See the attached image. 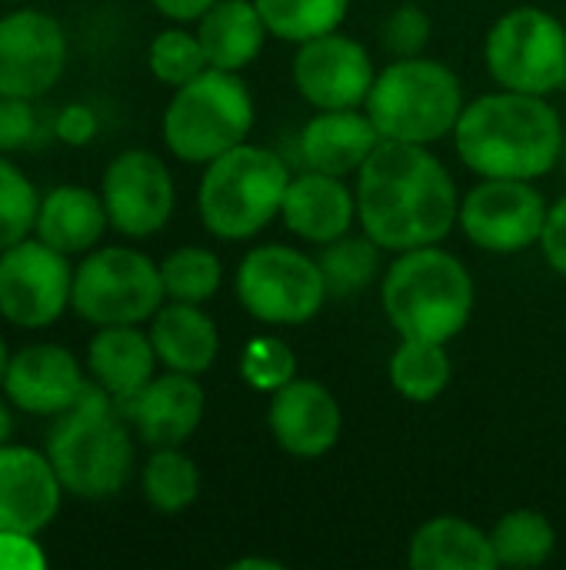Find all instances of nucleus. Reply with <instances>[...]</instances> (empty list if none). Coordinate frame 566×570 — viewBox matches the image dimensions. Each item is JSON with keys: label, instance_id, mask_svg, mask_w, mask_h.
Returning <instances> with one entry per match:
<instances>
[{"label": "nucleus", "instance_id": "f257e3e1", "mask_svg": "<svg viewBox=\"0 0 566 570\" xmlns=\"http://www.w3.org/2000/svg\"><path fill=\"white\" fill-rule=\"evenodd\" d=\"M357 217L384 250L440 244L457 217V184L427 144L380 140L357 170Z\"/></svg>", "mask_w": 566, "mask_h": 570}, {"label": "nucleus", "instance_id": "f03ea898", "mask_svg": "<svg viewBox=\"0 0 566 570\" xmlns=\"http://www.w3.org/2000/svg\"><path fill=\"white\" fill-rule=\"evenodd\" d=\"M457 154L480 177L537 180L564 157L566 130L560 114L537 94H484L464 107Z\"/></svg>", "mask_w": 566, "mask_h": 570}, {"label": "nucleus", "instance_id": "7ed1b4c3", "mask_svg": "<svg viewBox=\"0 0 566 570\" xmlns=\"http://www.w3.org/2000/svg\"><path fill=\"white\" fill-rule=\"evenodd\" d=\"M117 401L93 381L47 438V458L77 501H107L133 474V434Z\"/></svg>", "mask_w": 566, "mask_h": 570}, {"label": "nucleus", "instance_id": "20e7f679", "mask_svg": "<svg viewBox=\"0 0 566 570\" xmlns=\"http://www.w3.org/2000/svg\"><path fill=\"white\" fill-rule=\"evenodd\" d=\"M384 311L400 337L450 344L474 314L470 271L437 244L400 250L384 287Z\"/></svg>", "mask_w": 566, "mask_h": 570}, {"label": "nucleus", "instance_id": "39448f33", "mask_svg": "<svg viewBox=\"0 0 566 570\" xmlns=\"http://www.w3.org/2000/svg\"><path fill=\"white\" fill-rule=\"evenodd\" d=\"M287 187V164L274 150L244 140L207 164L197 190L200 220L220 240H247L280 214Z\"/></svg>", "mask_w": 566, "mask_h": 570}, {"label": "nucleus", "instance_id": "423d86ee", "mask_svg": "<svg viewBox=\"0 0 566 570\" xmlns=\"http://www.w3.org/2000/svg\"><path fill=\"white\" fill-rule=\"evenodd\" d=\"M364 107L384 140L434 144L454 134L464 114V87L440 60L397 57L377 73Z\"/></svg>", "mask_w": 566, "mask_h": 570}, {"label": "nucleus", "instance_id": "0eeeda50", "mask_svg": "<svg viewBox=\"0 0 566 570\" xmlns=\"http://www.w3.org/2000/svg\"><path fill=\"white\" fill-rule=\"evenodd\" d=\"M254 127V97L240 73L207 67L173 90L163 110V144L183 164H210L247 140Z\"/></svg>", "mask_w": 566, "mask_h": 570}, {"label": "nucleus", "instance_id": "6e6552de", "mask_svg": "<svg viewBox=\"0 0 566 570\" xmlns=\"http://www.w3.org/2000/svg\"><path fill=\"white\" fill-rule=\"evenodd\" d=\"M163 297L160 264L133 247H97L73 267L70 311L93 327L143 324L160 311Z\"/></svg>", "mask_w": 566, "mask_h": 570}, {"label": "nucleus", "instance_id": "1a4fd4ad", "mask_svg": "<svg viewBox=\"0 0 566 570\" xmlns=\"http://www.w3.org/2000/svg\"><path fill=\"white\" fill-rule=\"evenodd\" d=\"M484 60L504 90L547 97L566 83V27L544 7L507 10L487 33Z\"/></svg>", "mask_w": 566, "mask_h": 570}, {"label": "nucleus", "instance_id": "9d476101", "mask_svg": "<svg viewBox=\"0 0 566 570\" xmlns=\"http://www.w3.org/2000/svg\"><path fill=\"white\" fill-rule=\"evenodd\" d=\"M237 301L240 307L274 327L307 324L320 314L327 294L317 257L300 254L297 247L267 244L250 250L237 267Z\"/></svg>", "mask_w": 566, "mask_h": 570}, {"label": "nucleus", "instance_id": "9b49d317", "mask_svg": "<svg viewBox=\"0 0 566 570\" xmlns=\"http://www.w3.org/2000/svg\"><path fill=\"white\" fill-rule=\"evenodd\" d=\"M70 257L40 237H27L0 250V317L20 331H40L70 307Z\"/></svg>", "mask_w": 566, "mask_h": 570}, {"label": "nucleus", "instance_id": "f8f14e48", "mask_svg": "<svg viewBox=\"0 0 566 570\" xmlns=\"http://www.w3.org/2000/svg\"><path fill=\"white\" fill-rule=\"evenodd\" d=\"M547 200L534 180L484 177L460 200V227L470 244L490 254H517L540 244L547 224Z\"/></svg>", "mask_w": 566, "mask_h": 570}, {"label": "nucleus", "instance_id": "ddd939ff", "mask_svg": "<svg viewBox=\"0 0 566 570\" xmlns=\"http://www.w3.org/2000/svg\"><path fill=\"white\" fill-rule=\"evenodd\" d=\"M70 43L57 17L37 7H17L0 17V94L37 100L53 90L67 70Z\"/></svg>", "mask_w": 566, "mask_h": 570}, {"label": "nucleus", "instance_id": "4468645a", "mask_svg": "<svg viewBox=\"0 0 566 570\" xmlns=\"http://www.w3.org/2000/svg\"><path fill=\"white\" fill-rule=\"evenodd\" d=\"M100 197L110 227L123 237L143 240L167 227L177 204V187L167 164L157 154L133 147L107 164Z\"/></svg>", "mask_w": 566, "mask_h": 570}, {"label": "nucleus", "instance_id": "2eb2a0df", "mask_svg": "<svg viewBox=\"0 0 566 570\" xmlns=\"http://www.w3.org/2000/svg\"><path fill=\"white\" fill-rule=\"evenodd\" d=\"M377 80L367 47L340 30L310 37L297 43L294 53V83L307 104L317 110H347L364 107Z\"/></svg>", "mask_w": 566, "mask_h": 570}, {"label": "nucleus", "instance_id": "dca6fc26", "mask_svg": "<svg viewBox=\"0 0 566 570\" xmlns=\"http://www.w3.org/2000/svg\"><path fill=\"white\" fill-rule=\"evenodd\" d=\"M87 364L60 344H27L10 354L3 397L30 417H60L87 391Z\"/></svg>", "mask_w": 566, "mask_h": 570}, {"label": "nucleus", "instance_id": "f3484780", "mask_svg": "<svg viewBox=\"0 0 566 570\" xmlns=\"http://www.w3.org/2000/svg\"><path fill=\"white\" fill-rule=\"evenodd\" d=\"M63 484L47 451L27 444H0V528L43 534L63 504Z\"/></svg>", "mask_w": 566, "mask_h": 570}, {"label": "nucleus", "instance_id": "a211bd4d", "mask_svg": "<svg viewBox=\"0 0 566 570\" xmlns=\"http://www.w3.org/2000/svg\"><path fill=\"white\" fill-rule=\"evenodd\" d=\"M117 407L147 448H183L203 421L207 397L193 374L167 371Z\"/></svg>", "mask_w": 566, "mask_h": 570}, {"label": "nucleus", "instance_id": "6ab92c4d", "mask_svg": "<svg viewBox=\"0 0 566 570\" xmlns=\"http://www.w3.org/2000/svg\"><path fill=\"white\" fill-rule=\"evenodd\" d=\"M267 424L274 441L294 458H320L340 441L344 414L337 397L320 381L294 377L270 394Z\"/></svg>", "mask_w": 566, "mask_h": 570}, {"label": "nucleus", "instance_id": "aec40b11", "mask_svg": "<svg viewBox=\"0 0 566 570\" xmlns=\"http://www.w3.org/2000/svg\"><path fill=\"white\" fill-rule=\"evenodd\" d=\"M280 217L287 230L300 240L327 244L350 234V224L357 217V194H350L344 177L307 167V174L290 177Z\"/></svg>", "mask_w": 566, "mask_h": 570}, {"label": "nucleus", "instance_id": "412c9836", "mask_svg": "<svg viewBox=\"0 0 566 570\" xmlns=\"http://www.w3.org/2000/svg\"><path fill=\"white\" fill-rule=\"evenodd\" d=\"M157 351L140 324H110L97 327L87 344V374L103 387L117 404L130 401L140 387L157 377Z\"/></svg>", "mask_w": 566, "mask_h": 570}, {"label": "nucleus", "instance_id": "4be33fe9", "mask_svg": "<svg viewBox=\"0 0 566 570\" xmlns=\"http://www.w3.org/2000/svg\"><path fill=\"white\" fill-rule=\"evenodd\" d=\"M380 140L384 137L367 110H317V117H310L300 130V157L310 170L347 177L367 164Z\"/></svg>", "mask_w": 566, "mask_h": 570}, {"label": "nucleus", "instance_id": "5701e85b", "mask_svg": "<svg viewBox=\"0 0 566 570\" xmlns=\"http://www.w3.org/2000/svg\"><path fill=\"white\" fill-rule=\"evenodd\" d=\"M107 227H110V217H107L100 190H90L80 184H60L40 197L33 237H40L43 244L57 247L67 257H77V254L93 250L100 237L107 234Z\"/></svg>", "mask_w": 566, "mask_h": 570}, {"label": "nucleus", "instance_id": "b1692460", "mask_svg": "<svg viewBox=\"0 0 566 570\" xmlns=\"http://www.w3.org/2000/svg\"><path fill=\"white\" fill-rule=\"evenodd\" d=\"M150 341L157 351V361L167 371L180 374H203L214 367L220 354V334L214 317L200 304L170 301L160 304V311L150 317Z\"/></svg>", "mask_w": 566, "mask_h": 570}, {"label": "nucleus", "instance_id": "393cba45", "mask_svg": "<svg viewBox=\"0 0 566 570\" xmlns=\"http://www.w3.org/2000/svg\"><path fill=\"white\" fill-rule=\"evenodd\" d=\"M267 33L270 30L254 0H217L197 20V37L207 53V63L234 73H240L260 57Z\"/></svg>", "mask_w": 566, "mask_h": 570}, {"label": "nucleus", "instance_id": "a878e982", "mask_svg": "<svg viewBox=\"0 0 566 570\" xmlns=\"http://www.w3.org/2000/svg\"><path fill=\"white\" fill-rule=\"evenodd\" d=\"M410 568L414 570H494L497 554L490 534L477 524L440 514L417 528L410 538Z\"/></svg>", "mask_w": 566, "mask_h": 570}, {"label": "nucleus", "instance_id": "bb28decb", "mask_svg": "<svg viewBox=\"0 0 566 570\" xmlns=\"http://www.w3.org/2000/svg\"><path fill=\"white\" fill-rule=\"evenodd\" d=\"M454 377V364L447 344L400 337V347L390 357V384L400 397L414 404L437 401Z\"/></svg>", "mask_w": 566, "mask_h": 570}, {"label": "nucleus", "instance_id": "cd10ccee", "mask_svg": "<svg viewBox=\"0 0 566 570\" xmlns=\"http://www.w3.org/2000/svg\"><path fill=\"white\" fill-rule=\"evenodd\" d=\"M143 501L160 514L187 511L200 494V471L180 448H153L140 471Z\"/></svg>", "mask_w": 566, "mask_h": 570}, {"label": "nucleus", "instance_id": "c85d7f7f", "mask_svg": "<svg viewBox=\"0 0 566 570\" xmlns=\"http://www.w3.org/2000/svg\"><path fill=\"white\" fill-rule=\"evenodd\" d=\"M380 250L384 247L370 234H344L337 240L320 244L317 264H320L327 294L354 297L364 287H370L380 271Z\"/></svg>", "mask_w": 566, "mask_h": 570}, {"label": "nucleus", "instance_id": "c756f323", "mask_svg": "<svg viewBox=\"0 0 566 570\" xmlns=\"http://www.w3.org/2000/svg\"><path fill=\"white\" fill-rule=\"evenodd\" d=\"M490 541H494V554L500 568H540L557 551L554 524L540 511H530V508L507 511L494 524Z\"/></svg>", "mask_w": 566, "mask_h": 570}, {"label": "nucleus", "instance_id": "7c9ffc66", "mask_svg": "<svg viewBox=\"0 0 566 570\" xmlns=\"http://www.w3.org/2000/svg\"><path fill=\"white\" fill-rule=\"evenodd\" d=\"M277 40L304 43L344 23L350 0H254Z\"/></svg>", "mask_w": 566, "mask_h": 570}, {"label": "nucleus", "instance_id": "2f4dec72", "mask_svg": "<svg viewBox=\"0 0 566 570\" xmlns=\"http://www.w3.org/2000/svg\"><path fill=\"white\" fill-rule=\"evenodd\" d=\"M160 277H163L167 301L203 304L220 291L224 264L207 247H177L170 257H163Z\"/></svg>", "mask_w": 566, "mask_h": 570}, {"label": "nucleus", "instance_id": "473e14b6", "mask_svg": "<svg viewBox=\"0 0 566 570\" xmlns=\"http://www.w3.org/2000/svg\"><path fill=\"white\" fill-rule=\"evenodd\" d=\"M40 190L33 180L0 154V250L27 240L37 227Z\"/></svg>", "mask_w": 566, "mask_h": 570}, {"label": "nucleus", "instance_id": "72a5a7b5", "mask_svg": "<svg viewBox=\"0 0 566 570\" xmlns=\"http://www.w3.org/2000/svg\"><path fill=\"white\" fill-rule=\"evenodd\" d=\"M147 63H150V73L167 83V87H183L187 80H193L197 73H203L210 63H207V53L200 47V37L190 33V30H180V27H170V30H160L153 40H150V50H147Z\"/></svg>", "mask_w": 566, "mask_h": 570}, {"label": "nucleus", "instance_id": "f704fd0d", "mask_svg": "<svg viewBox=\"0 0 566 570\" xmlns=\"http://www.w3.org/2000/svg\"><path fill=\"white\" fill-rule=\"evenodd\" d=\"M240 374L254 391L274 394L297 377V354L287 341L260 334L240 354Z\"/></svg>", "mask_w": 566, "mask_h": 570}, {"label": "nucleus", "instance_id": "c9c22d12", "mask_svg": "<svg viewBox=\"0 0 566 570\" xmlns=\"http://www.w3.org/2000/svg\"><path fill=\"white\" fill-rule=\"evenodd\" d=\"M380 40L394 57H420L430 40V17L417 3H400L384 20Z\"/></svg>", "mask_w": 566, "mask_h": 570}, {"label": "nucleus", "instance_id": "e433bc0d", "mask_svg": "<svg viewBox=\"0 0 566 570\" xmlns=\"http://www.w3.org/2000/svg\"><path fill=\"white\" fill-rule=\"evenodd\" d=\"M37 137V110L33 100L3 97L0 94V154L23 150Z\"/></svg>", "mask_w": 566, "mask_h": 570}, {"label": "nucleus", "instance_id": "4c0bfd02", "mask_svg": "<svg viewBox=\"0 0 566 570\" xmlns=\"http://www.w3.org/2000/svg\"><path fill=\"white\" fill-rule=\"evenodd\" d=\"M47 564V551L37 544L33 534L0 528V570H43Z\"/></svg>", "mask_w": 566, "mask_h": 570}, {"label": "nucleus", "instance_id": "58836bf2", "mask_svg": "<svg viewBox=\"0 0 566 570\" xmlns=\"http://www.w3.org/2000/svg\"><path fill=\"white\" fill-rule=\"evenodd\" d=\"M100 130V120H97V110L87 107V104H67L60 114H57V124H53V134L60 144H70V147H87Z\"/></svg>", "mask_w": 566, "mask_h": 570}, {"label": "nucleus", "instance_id": "ea45409f", "mask_svg": "<svg viewBox=\"0 0 566 570\" xmlns=\"http://www.w3.org/2000/svg\"><path fill=\"white\" fill-rule=\"evenodd\" d=\"M540 247H544V257L550 261V267L566 277V197H560L547 210V224H544V234H540Z\"/></svg>", "mask_w": 566, "mask_h": 570}, {"label": "nucleus", "instance_id": "a19ab883", "mask_svg": "<svg viewBox=\"0 0 566 570\" xmlns=\"http://www.w3.org/2000/svg\"><path fill=\"white\" fill-rule=\"evenodd\" d=\"M167 20H177V23H190V20H200L217 0H150Z\"/></svg>", "mask_w": 566, "mask_h": 570}, {"label": "nucleus", "instance_id": "79ce46f5", "mask_svg": "<svg viewBox=\"0 0 566 570\" xmlns=\"http://www.w3.org/2000/svg\"><path fill=\"white\" fill-rule=\"evenodd\" d=\"M230 570H284V564L270 561V558H240L230 564Z\"/></svg>", "mask_w": 566, "mask_h": 570}, {"label": "nucleus", "instance_id": "37998d69", "mask_svg": "<svg viewBox=\"0 0 566 570\" xmlns=\"http://www.w3.org/2000/svg\"><path fill=\"white\" fill-rule=\"evenodd\" d=\"M10 434H13V404L3 397L0 401V444H7Z\"/></svg>", "mask_w": 566, "mask_h": 570}, {"label": "nucleus", "instance_id": "c03bdc74", "mask_svg": "<svg viewBox=\"0 0 566 570\" xmlns=\"http://www.w3.org/2000/svg\"><path fill=\"white\" fill-rule=\"evenodd\" d=\"M7 364H10V347H7V341L0 337V387H3V377H7Z\"/></svg>", "mask_w": 566, "mask_h": 570}, {"label": "nucleus", "instance_id": "a18cd8bd", "mask_svg": "<svg viewBox=\"0 0 566 570\" xmlns=\"http://www.w3.org/2000/svg\"><path fill=\"white\" fill-rule=\"evenodd\" d=\"M3 3H27V0H3Z\"/></svg>", "mask_w": 566, "mask_h": 570}]
</instances>
